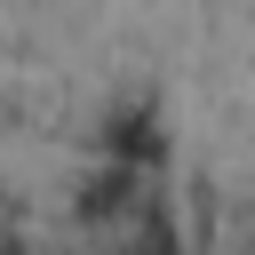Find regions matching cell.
<instances>
[{
  "label": "cell",
  "instance_id": "6da1fadb",
  "mask_svg": "<svg viewBox=\"0 0 255 255\" xmlns=\"http://www.w3.org/2000/svg\"><path fill=\"white\" fill-rule=\"evenodd\" d=\"M104 151H112V159H128V167H151V159L167 151V135H159V120H151V104H112V112H104Z\"/></svg>",
  "mask_w": 255,
  "mask_h": 255
}]
</instances>
